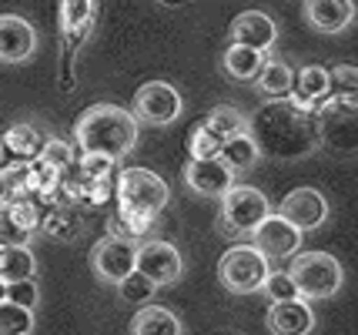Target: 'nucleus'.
Here are the masks:
<instances>
[{
	"label": "nucleus",
	"mask_w": 358,
	"mask_h": 335,
	"mask_svg": "<svg viewBox=\"0 0 358 335\" xmlns=\"http://www.w3.org/2000/svg\"><path fill=\"white\" fill-rule=\"evenodd\" d=\"M248 134L255 138L262 158L271 161H301L322 144L318 117L292 108L288 101H268L248 117Z\"/></svg>",
	"instance_id": "1"
},
{
	"label": "nucleus",
	"mask_w": 358,
	"mask_h": 335,
	"mask_svg": "<svg viewBox=\"0 0 358 335\" xmlns=\"http://www.w3.org/2000/svg\"><path fill=\"white\" fill-rule=\"evenodd\" d=\"M141 138V124L134 121V114L117 104H91L87 111L74 121V144L80 148V155H97V158L124 161Z\"/></svg>",
	"instance_id": "2"
},
{
	"label": "nucleus",
	"mask_w": 358,
	"mask_h": 335,
	"mask_svg": "<svg viewBox=\"0 0 358 335\" xmlns=\"http://www.w3.org/2000/svg\"><path fill=\"white\" fill-rule=\"evenodd\" d=\"M288 275H292V282H295L298 295L308 305L318 302V299L338 295L345 285L342 262L335 255H328V252H298V255L292 258Z\"/></svg>",
	"instance_id": "3"
},
{
	"label": "nucleus",
	"mask_w": 358,
	"mask_h": 335,
	"mask_svg": "<svg viewBox=\"0 0 358 335\" xmlns=\"http://www.w3.org/2000/svg\"><path fill=\"white\" fill-rule=\"evenodd\" d=\"M268 215H271V201L265 198V192H258L251 185H234L231 192L221 198L218 231L231 241L251 238L255 228L265 222Z\"/></svg>",
	"instance_id": "4"
},
{
	"label": "nucleus",
	"mask_w": 358,
	"mask_h": 335,
	"mask_svg": "<svg viewBox=\"0 0 358 335\" xmlns=\"http://www.w3.org/2000/svg\"><path fill=\"white\" fill-rule=\"evenodd\" d=\"M114 198H117V208H124V211L157 218L171 198V188L151 168H124L114 181Z\"/></svg>",
	"instance_id": "5"
},
{
	"label": "nucleus",
	"mask_w": 358,
	"mask_h": 335,
	"mask_svg": "<svg viewBox=\"0 0 358 335\" xmlns=\"http://www.w3.org/2000/svg\"><path fill=\"white\" fill-rule=\"evenodd\" d=\"M268 271V258L262 252H255L251 245H231L218 262V278L221 285L228 288L231 295H251V292H262Z\"/></svg>",
	"instance_id": "6"
},
{
	"label": "nucleus",
	"mask_w": 358,
	"mask_h": 335,
	"mask_svg": "<svg viewBox=\"0 0 358 335\" xmlns=\"http://www.w3.org/2000/svg\"><path fill=\"white\" fill-rule=\"evenodd\" d=\"M185 111V101L178 94V87L168 80H148L141 84L138 94H134V121L138 124H151V128H168L174 124Z\"/></svg>",
	"instance_id": "7"
},
{
	"label": "nucleus",
	"mask_w": 358,
	"mask_h": 335,
	"mask_svg": "<svg viewBox=\"0 0 358 335\" xmlns=\"http://www.w3.org/2000/svg\"><path fill=\"white\" fill-rule=\"evenodd\" d=\"M134 271H141V275H144L148 282H155L157 288L174 285V282H181V275H185V258H181V252L174 248L171 241L148 238L138 245Z\"/></svg>",
	"instance_id": "8"
},
{
	"label": "nucleus",
	"mask_w": 358,
	"mask_h": 335,
	"mask_svg": "<svg viewBox=\"0 0 358 335\" xmlns=\"http://www.w3.org/2000/svg\"><path fill=\"white\" fill-rule=\"evenodd\" d=\"M275 215H281L292 228H298V231L305 235V231H315V228H322V224L328 222V201L318 188L301 185V188H295V192H288L281 198V205Z\"/></svg>",
	"instance_id": "9"
},
{
	"label": "nucleus",
	"mask_w": 358,
	"mask_h": 335,
	"mask_svg": "<svg viewBox=\"0 0 358 335\" xmlns=\"http://www.w3.org/2000/svg\"><path fill=\"white\" fill-rule=\"evenodd\" d=\"M134 258H138V245H127V241H117L104 235L91 248V269L97 275V282L117 288L134 271Z\"/></svg>",
	"instance_id": "10"
},
{
	"label": "nucleus",
	"mask_w": 358,
	"mask_h": 335,
	"mask_svg": "<svg viewBox=\"0 0 358 335\" xmlns=\"http://www.w3.org/2000/svg\"><path fill=\"white\" fill-rule=\"evenodd\" d=\"M44 208L37 201H3L0 205V248L31 245V238L41 231Z\"/></svg>",
	"instance_id": "11"
},
{
	"label": "nucleus",
	"mask_w": 358,
	"mask_h": 335,
	"mask_svg": "<svg viewBox=\"0 0 358 335\" xmlns=\"http://www.w3.org/2000/svg\"><path fill=\"white\" fill-rule=\"evenodd\" d=\"M251 248L255 252H262V255L271 262V258H295L301 252V231L292 228V224L285 222L281 215H268L265 222L255 228V235H251Z\"/></svg>",
	"instance_id": "12"
},
{
	"label": "nucleus",
	"mask_w": 358,
	"mask_h": 335,
	"mask_svg": "<svg viewBox=\"0 0 358 335\" xmlns=\"http://www.w3.org/2000/svg\"><path fill=\"white\" fill-rule=\"evenodd\" d=\"M37 50V31L27 17L0 14V64H27Z\"/></svg>",
	"instance_id": "13"
},
{
	"label": "nucleus",
	"mask_w": 358,
	"mask_h": 335,
	"mask_svg": "<svg viewBox=\"0 0 358 335\" xmlns=\"http://www.w3.org/2000/svg\"><path fill=\"white\" fill-rule=\"evenodd\" d=\"M318 134H322V144H328L331 151L358 155V111L325 104L318 111Z\"/></svg>",
	"instance_id": "14"
},
{
	"label": "nucleus",
	"mask_w": 358,
	"mask_h": 335,
	"mask_svg": "<svg viewBox=\"0 0 358 335\" xmlns=\"http://www.w3.org/2000/svg\"><path fill=\"white\" fill-rule=\"evenodd\" d=\"M228 37H231V44H238V48L271 54V48L278 44V24L268 14H262V10H245V14H238L231 20Z\"/></svg>",
	"instance_id": "15"
},
{
	"label": "nucleus",
	"mask_w": 358,
	"mask_h": 335,
	"mask_svg": "<svg viewBox=\"0 0 358 335\" xmlns=\"http://www.w3.org/2000/svg\"><path fill=\"white\" fill-rule=\"evenodd\" d=\"M301 17L315 34H345L358 17V7L352 0H305Z\"/></svg>",
	"instance_id": "16"
},
{
	"label": "nucleus",
	"mask_w": 358,
	"mask_h": 335,
	"mask_svg": "<svg viewBox=\"0 0 358 335\" xmlns=\"http://www.w3.org/2000/svg\"><path fill=\"white\" fill-rule=\"evenodd\" d=\"M185 185L198 198H224L234 188V175L224 168L221 158L187 161L185 164Z\"/></svg>",
	"instance_id": "17"
},
{
	"label": "nucleus",
	"mask_w": 358,
	"mask_h": 335,
	"mask_svg": "<svg viewBox=\"0 0 358 335\" xmlns=\"http://www.w3.org/2000/svg\"><path fill=\"white\" fill-rule=\"evenodd\" d=\"M292 108L305 114H315L325 108L328 101V67L322 64H305L301 71H295V87H292V94L285 97Z\"/></svg>",
	"instance_id": "18"
},
{
	"label": "nucleus",
	"mask_w": 358,
	"mask_h": 335,
	"mask_svg": "<svg viewBox=\"0 0 358 335\" xmlns=\"http://www.w3.org/2000/svg\"><path fill=\"white\" fill-rule=\"evenodd\" d=\"M315 322H318L315 319V308L305 299L268 305L265 312V329L271 335H312Z\"/></svg>",
	"instance_id": "19"
},
{
	"label": "nucleus",
	"mask_w": 358,
	"mask_h": 335,
	"mask_svg": "<svg viewBox=\"0 0 358 335\" xmlns=\"http://www.w3.org/2000/svg\"><path fill=\"white\" fill-rule=\"evenodd\" d=\"M131 335H185V325L164 305H144L131 319Z\"/></svg>",
	"instance_id": "20"
},
{
	"label": "nucleus",
	"mask_w": 358,
	"mask_h": 335,
	"mask_svg": "<svg viewBox=\"0 0 358 335\" xmlns=\"http://www.w3.org/2000/svg\"><path fill=\"white\" fill-rule=\"evenodd\" d=\"M0 141L7 148V155H14L17 161H37L47 144V134L31 121H20V124H10Z\"/></svg>",
	"instance_id": "21"
},
{
	"label": "nucleus",
	"mask_w": 358,
	"mask_h": 335,
	"mask_svg": "<svg viewBox=\"0 0 358 335\" xmlns=\"http://www.w3.org/2000/svg\"><path fill=\"white\" fill-rule=\"evenodd\" d=\"M255 87L268 101H285V97L292 94V87H295V67L288 64V61H281V57H268L262 74L255 78Z\"/></svg>",
	"instance_id": "22"
},
{
	"label": "nucleus",
	"mask_w": 358,
	"mask_h": 335,
	"mask_svg": "<svg viewBox=\"0 0 358 335\" xmlns=\"http://www.w3.org/2000/svg\"><path fill=\"white\" fill-rule=\"evenodd\" d=\"M41 231H44L47 238H54V241H74L80 238V231H84V218H80V211L78 208H71V205H50L41 215Z\"/></svg>",
	"instance_id": "23"
},
{
	"label": "nucleus",
	"mask_w": 358,
	"mask_h": 335,
	"mask_svg": "<svg viewBox=\"0 0 358 335\" xmlns=\"http://www.w3.org/2000/svg\"><path fill=\"white\" fill-rule=\"evenodd\" d=\"M157 218H144L124 208H114V215H108V238L127 241V245H141V241L151 238V228Z\"/></svg>",
	"instance_id": "24"
},
{
	"label": "nucleus",
	"mask_w": 358,
	"mask_h": 335,
	"mask_svg": "<svg viewBox=\"0 0 358 335\" xmlns=\"http://www.w3.org/2000/svg\"><path fill=\"white\" fill-rule=\"evenodd\" d=\"M325 104L358 111V67L355 64H338L328 71V101Z\"/></svg>",
	"instance_id": "25"
},
{
	"label": "nucleus",
	"mask_w": 358,
	"mask_h": 335,
	"mask_svg": "<svg viewBox=\"0 0 358 335\" xmlns=\"http://www.w3.org/2000/svg\"><path fill=\"white\" fill-rule=\"evenodd\" d=\"M271 54H262V50L251 48H238V44H228L224 54H221V67L231 80H255L262 74V67Z\"/></svg>",
	"instance_id": "26"
},
{
	"label": "nucleus",
	"mask_w": 358,
	"mask_h": 335,
	"mask_svg": "<svg viewBox=\"0 0 358 335\" xmlns=\"http://www.w3.org/2000/svg\"><path fill=\"white\" fill-rule=\"evenodd\" d=\"M37 278V255L31 245H14V248H0V282L14 285V282H31Z\"/></svg>",
	"instance_id": "27"
},
{
	"label": "nucleus",
	"mask_w": 358,
	"mask_h": 335,
	"mask_svg": "<svg viewBox=\"0 0 358 335\" xmlns=\"http://www.w3.org/2000/svg\"><path fill=\"white\" fill-rule=\"evenodd\" d=\"M218 158L224 161V168H228L231 175H245V171H251V168L262 161V151H258L255 138L245 131V134H238V138H231V141L221 144Z\"/></svg>",
	"instance_id": "28"
},
{
	"label": "nucleus",
	"mask_w": 358,
	"mask_h": 335,
	"mask_svg": "<svg viewBox=\"0 0 358 335\" xmlns=\"http://www.w3.org/2000/svg\"><path fill=\"white\" fill-rule=\"evenodd\" d=\"M204 124L215 131L221 141H231V138H238V134H245V131H248V117L238 111L234 104H218V108H211V111H208Z\"/></svg>",
	"instance_id": "29"
},
{
	"label": "nucleus",
	"mask_w": 358,
	"mask_h": 335,
	"mask_svg": "<svg viewBox=\"0 0 358 335\" xmlns=\"http://www.w3.org/2000/svg\"><path fill=\"white\" fill-rule=\"evenodd\" d=\"M221 138L215 134V131L208 128L204 121H198L194 128H191V134H187V155H191V161H204V158H218L221 155Z\"/></svg>",
	"instance_id": "30"
},
{
	"label": "nucleus",
	"mask_w": 358,
	"mask_h": 335,
	"mask_svg": "<svg viewBox=\"0 0 358 335\" xmlns=\"http://www.w3.org/2000/svg\"><path fill=\"white\" fill-rule=\"evenodd\" d=\"M117 295H121V302L144 308V305H151V299L157 295V285H155V282H148L141 271H131L124 282L117 285Z\"/></svg>",
	"instance_id": "31"
},
{
	"label": "nucleus",
	"mask_w": 358,
	"mask_h": 335,
	"mask_svg": "<svg viewBox=\"0 0 358 335\" xmlns=\"http://www.w3.org/2000/svg\"><path fill=\"white\" fill-rule=\"evenodd\" d=\"M34 312L17 308V305L3 302L0 305V335H31L34 332Z\"/></svg>",
	"instance_id": "32"
},
{
	"label": "nucleus",
	"mask_w": 358,
	"mask_h": 335,
	"mask_svg": "<svg viewBox=\"0 0 358 335\" xmlns=\"http://www.w3.org/2000/svg\"><path fill=\"white\" fill-rule=\"evenodd\" d=\"M262 295H265L271 305H278V302H295V299H301L298 295V288L295 282H292V275L288 271H268V278H265V285H262Z\"/></svg>",
	"instance_id": "33"
},
{
	"label": "nucleus",
	"mask_w": 358,
	"mask_h": 335,
	"mask_svg": "<svg viewBox=\"0 0 358 335\" xmlns=\"http://www.w3.org/2000/svg\"><path fill=\"white\" fill-rule=\"evenodd\" d=\"M37 161H44L47 168H54L57 175H64V171H71L74 168V148L67 141H61V138H47V144H44V151H41V158Z\"/></svg>",
	"instance_id": "34"
},
{
	"label": "nucleus",
	"mask_w": 358,
	"mask_h": 335,
	"mask_svg": "<svg viewBox=\"0 0 358 335\" xmlns=\"http://www.w3.org/2000/svg\"><path fill=\"white\" fill-rule=\"evenodd\" d=\"M74 168H78V175L87 178V181H110L114 168H117V161L97 158V155H80V158L74 161Z\"/></svg>",
	"instance_id": "35"
},
{
	"label": "nucleus",
	"mask_w": 358,
	"mask_h": 335,
	"mask_svg": "<svg viewBox=\"0 0 358 335\" xmlns=\"http://www.w3.org/2000/svg\"><path fill=\"white\" fill-rule=\"evenodd\" d=\"M7 302L17 305V308H27V312H34V308L41 305V285H37V278L7 285Z\"/></svg>",
	"instance_id": "36"
},
{
	"label": "nucleus",
	"mask_w": 358,
	"mask_h": 335,
	"mask_svg": "<svg viewBox=\"0 0 358 335\" xmlns=\"http://www.w3.org/2000/svg\"><path fill=\"white\" fill-rule=\"evenodd\" d=\"M7 168V148H3V141H0V171Z\"/></svg>",
	"instance_id": "37"
},
{
	"label": "nucleus",
	"mask_w": 358,
	"mask_h": 335,
	"mask_svg": "<svg viewBox=\"0 0 358 335\" xmlns=\"http://www.w3.org/2000/svg\"><path fill=\"white\" fill-rule=\"evenodd\" d=\"M7 302V282H0V305Z\"/></svg>",
	"instance_id": "38"
},
{
	"label": "nucleus",
	"mask_w": 358,
	"mask_h": 335,
	"mask_svg": "<svg viewBox=\"0 0 358 335\" xmlns=\"http://www.w3.org/2000/svg\"><path fill=\"white\" fill-rule=\"evenodd\" d=\"M7 201V188H3V178H0V205Z\"/></svg>",
	"instance_id": "39"
}]
</instances>
